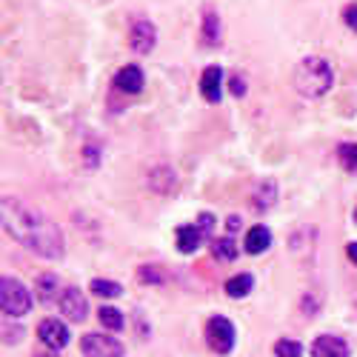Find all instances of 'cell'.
<instances>
[{"label": "cell", "instance_id": "3", "mask_svg": "<svg viewBox=\"0 0 357 357\" xmlns=\"http://www.w3.org/2000/svg\"><path fill=\"white\" fill-rule=\"evenodd\" d=\"M0 309L9 317L29 314V309H32V291L15 278H3L0 280Z\"/></svg>", "mask_w": 357, "mask_h": 357}, {"label": "cell", "instance_id": "16", "mask_svg": "<svg viewBox=\"0 0 357 357\" xmlns=\"http://www.w3.org/2000/svg\"><path fill=\"white\" fill-rule=\"evenodd\" d=\"M35 294H38V301H40V303H52V301H54V294H63L61 280H57L54 275H40L38 283H35Z\"/></svg>", "mask_w": 357, "mask_h": 357}, {"label": "cell", "instance_id": "28", "mask_svg": "<svg viewBox=\"0 0 357 357\" xmlns=\"http://www.w3.org/2000/svg\"><path fill=\"white\" fill-rule=\"evenodd\" d=\"M346 255H349V260L357 266V243H349V246H346Z\"/></svg>", "mask_w": 357, "mask_h": 357}, {"label": "cell", "instance_id": "23", "mask_svg": "<svg viewBox=\"0 0 357 357\" xmlns=\"http://www.w3.org/2000/svg\"><path fill=\"white\" fill-rule=\"evenodd\" d=\"M275 357H303V346L297 340H278L275 343Z\"/></svg>", "mask_w": 357, "mask_h": 357}, {"label": "cell", "instance_id": "26", "mask_svg": "<svg viewBox=\"0 0 357 357\" xmlns=\"http://www.w3.org/2000/svg\"><path fill=\"white\" fill-rule=\"evenodd\" d=\"M212 226H215V215L206 212V215H200V218H197V229H200L203 234H209V231H212Z\"/></svg>", "mask_w": 357, "mask_h": 357}, {"label": "cell", "instance_id": "11", "mask_svg": "<svg viewBox=\"0 0 357 357\" xmlns=\"http://www.w3.org/2000/svg\"><path fill=\"white\" fill-rule=\"evenodd\" d=\"M275 200H278V183L269 181V177H263V181H257L252 186V203H255L257 212H269L275 206Z\"/></svg>", "mask_w": 357, "mask_h": 357}, {"label": "cell", "instance_id": "14", "mask_svg": "<svg viewBox=\"0 0 357 357\" xmlns=\"http://www.w3.org/2000/svg\"><path fill=\"white\" fill-rule=\"evenodd\" d=\"M269 246H272V231L266 226H252L246 231V252L249 255H263Z\"/></svg>", "mask_w": 357, "mask_h": 357}, {"label": "cell", "instance_id": "18", "mask_svg": "<svg viewBox=\"0 0 357 357\" xmlns=\"http://www.w3.org/2000/svg\"><path fill=\"white\" fill-rule=\"evenodd\" d=\"M218 40H220V20L215 12H209L203 17V43L218 46Z\"/></svg>", "mask_w": 357, "mask_h": 357}, {"label": "cell", "instance_id": "12", "mask_svg": "<svg viewBox=\"0 0 357 357\" xmlns=\"http://www.w3.org/2000/svg\"><path fill=\"white\" fill-rule=\"evenodd\" d=\"M143 83H146V77H143L140 66H123L114 77V86L121 89V92H126V95H137L143 89Z\"/></svg>", "mask_w": 357, "mask_h": 357}, {"label": "cell", "instance_id": "22", "mask_svg": "<svg viewBox=\"0 0 357 357\" xmlns=\"http://www.w3.org/2000/svg\"><path fill=\"white\" fill-rule=\"evenodd\" d=\"M337 158L349 172H357V143H340Z\"/></svg>", "mask_w": 357, "mask_h": 357}, {"label": "cell", "instance_id": "21", "mask_svg": "<svg viewBox=\"0 0 357 357\" xmlns=\"http://www.w3.org/2000/svg\"><path fill=\"white\" fill-rule=\"evenodd\" d=\"M98 314H100V323L106 326V329H112V332H121V329H123V314L117 312V309H112V306H103Z\"/></svg>", "mask_w": 357, "mask_h": 357}, {"label": "cell", "instance_id": "15", "mask_svg": "<svg viewBox=\"0 0 357 357\" xmlns=\"http://www.w3.org/2000/svg\"><path fill=\"white\" fill-rule=\"evenodd\" d=\"M200 237L203 231L197 226H177V234H174V241H177V249H181L183 255H192L197 246H200Z\"/></svg>", "mask_w": 357, "mask_h": 357}, {"label": "cell", "instance_id": "17", "mask_svg": "<svg viewBox=\"0 0 357 357\" xmlns=\"http://www.w3.org/2000/svg\"><path fill=\"white\" fill-rule=\"evenodd\" d=\"M252 286H255L252 275H234V278L226 280V294L229 297H246L252 291Z\"/></svg>", "mask_w": 357, "mask_h": 357}, {"label": "cell", "instance_id": "10", "mask_svg": "<svg viewBox=\"0 0 357 357\" xmlns=\"http://www.w3.org/2000/svg\"><path fill=\"white\" fill-rule=\"evenodd\" d=\"M200 95L209 103L220 100V95H223V69L220 66H209L200 75Z\"/></svg>", "mask_w": 357, "mask_h": 357}, {"label": "cell", "instance_id": "24", "mask_svg": "<svg viewBox=\"0 0 357 357\" xmlns=\"http://www.w3.org/2000/svg\"><path fill=\"white\" fill-rule=\"evenodd\" d=\"M137 278H140V283L155 286V283H163V269H158V266H140Z\"/></svg>", "mask_w": 357, "mask_h": 357}, {"label": "cell", "instance_id": "30", "mask_svg": "<svg viewBox=\"0 0 357 357\" xmlns=\"http://www.w3.org/2000/svg\"><path fill=\"white\" fill-rule=\"evenodd\" d=\"M38 357H54V351H46V354H38Z\"/></svg>", "mask_w": 357, "mask_h": 357}, {"label": "cell", "instance_id": "4", "mask_svg": "<svg viewBox=\"0 0 357 357\" xmlns=\"http://www.w3.org/2000/svg\"><path fill=\"white\" fill-rule=\"evenodd\" d=\"M234 340H237V332H234V323L229 317H209L206 323V343L215 354H229L234 349Z\"/></svg>", "mask_w": 357, "mask_h": 357}, {"label": "cell", "instance_id": "1", "mask_svg": "<svg viewBox=\"0 0 357 357\" xmlns=\"http://www.w3.org/2000/svg\"><path fill=\"white\" fill-rule=\"evenodd\" d=\"M3 226L6 231L15 237L17 243H23L26 249H32L35 255L46 257V260H57L63 257V234L49 218H43L40 212H35L29 203L17 200V197H6L3 200Z\"/></svg>", "mask_w": 357, "mask_h": 357}, {"label": "cell", "instance_id": "8", "mask_svg": "<svg viewBox=\"0 0 357 357\" xmlns=\"http://www.w3.org/2000/svg\"><path fill=\"white\" fill-rule=\"evenodd\" d=\"M155 43H158V29H155V23L146 20V17L135 20V23H132V32H129V46H132L137 54H149V52L155 49Z\"/></svg>", "mask_w": 357, "mask_h": 357}, {"label": "cell", "instance_id": "2", "mask_svg": "<svg viewBox=\"0 0 357 357\" xmlns=\"http://www.w3.org/2000/svg\"><path fill=\"white\" fill-rule=\"evenodd\" d=\"M291 83L297 89V95H303V98H323L332 89L335 75H332V66L326 63L323 57H303V61L297 63V69H294Z\"/></svg>", "mask_w": 357, "mask_h": 357}, {"label": "cell", "instance_id": "5", "mask_svg": "<svg viewBox=\"0 0 357 357\" xmlns=\"http://www.w3.org/2000/svg\"><path fill=\"white\" fill-rule=\"evenodd\" d=\"M80 351L86 357H123L121 340H114L112 335H83Z\"/></svg>", "mask_w": 357, "mask_h": 357}, {"label": "cell", "instance_id": "13", "mask_svg": "<svg viewBox=\"0 0 357 357\" xmlns=\"http://www.w3.org/2000/svg\"><path fill=\"white\" fill-rule=\"evenodd\" d=\"M149 186H152L155 192H160V195H172L177 189V177H174L172 169L158 166V169L149 172Z\"/></svg>", "mask_w": 357, "mask_h": 357}, {"label": "cell", "instance_id": "25", "mask_svg": "<svg viewBox=\"0 0 357 357\" xmlns=\"http://www.w3.org/2000/svg\"><path fill=\"white\" fill-rule=\"evenodd\" d=\"M343 20H346V26H349V29H354V32H357V3L346 6V12H343Z\"/></svg>", "mask_w": 357, "mask_h": 357}, {"label": "cell", "instance_id": "20", "mask_svg": "<svg viewBox=\"0 0 357 357\" xmlns=\"http://www.w3.org/2000/svg\"><path fill=\"white\" fill-rule=\"evenodd\" d=\"M92 294L98 297H121L123 294V286L121 283H114V280H92Z\"/></svg>", "mask_w": 357, "mask_h": 357}, {"label": "cell", "instance_id": "29", "mask_svg": "<svg viewBox=\"0 0 357 357\" xmlns=\"http://www.w3.org/2000/svg\"><path fill=\"white\" fill-rule=\"evenodd\" d=\"M237 229H241V220H237V218H229V231H237Z\"/></svg>", "mask_w": 357, "mask_h": 357}, {"label": "cell", "instance_id": "6", "mask_svg": "<svg viewBox=\"0 0 357 357\" xmlns=\"http://www.w3.org/2000/svg\"><path fill=\"white\" fill-rule=\"evenodd\" d=\"M38 337L43 340V346L49 351H61L69 343V329H66V323L54 320V317H46V320L38 323Z\"/></svg>", "mask_w": 357, "mask_h": 357}, {"label": "cell", "instance_id": "9", "mask_svg": "<svg viewBox=\"0 0 357 357\" xmlns=\"http://www.w3.org/2000/svg\"><path fill=\"white\" fill-rule=\"evenodd\" d=\"M312 357H349V343L335 335H320L312 343Z\"/></svg>", "mask_w": 357, "mask_h": 357}, {"label": "cell", "instance_id": "19", "mask_svg": "<svg viewBox=\"0 0 357 357\" xmlns=\"http://www.w3.org/2000/svg\"><path fill=\"white\" fill-rule=\"evenodd\" d=\"M212 255H215L218 260H234V257H237L234 241H231V237H218V241L212 243Z\"/></svg>", "mask_w": 357, "mask_h": 357}, {"label": "cell", "instance_id": "31", "mask_svg": "<svg viewBox=\"0 0 357 357\" xmlns=\"http://www.w3.org/2000/svg\"><path fill=\"white\" fill-rule=\"evenodd\" d=\"M354 220H357V209H354Z\"/></svg>", "mask_w": 357, "mask_h": 357}, {"label": "cell", "instance_id": "7", "mask_svg": "<svg viewBox=\"0 0 357 357\" xmlns=\"http://www.w3.org/2000/svg\"><path fill=\"white\" fill-rule=\"evenodd\" d=\"M57 306H61L63 317H69L72 323H83L89 317V301L80 289H63V294L57 297Z\"/></svg>", "mask_w": 357, "mask_h": 357}, {"label": "cell", "instance_id": "27", "mask_svg": "<svg viewBox=\"0 0 357 357\" xmlns=\"http://www.w3.org/2000/svg\"><path fill=\"white\" fill-rule=\"evenodd\" d=\"M243 92H246V89H243V80H241V77H231V95L241 98Z\"/></svg>", "mask_w": 357, "mask_h": 357}]
</instances>
